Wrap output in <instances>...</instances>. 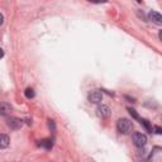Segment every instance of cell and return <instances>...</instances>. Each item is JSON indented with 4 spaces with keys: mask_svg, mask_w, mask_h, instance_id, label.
I'll list each match as a JSON object with an SVG mask.
<instances>
[{
    "mask_svg": "<svg viewBox=\"0 0 162 162\" xmlns=\"http://www.w3.org/2000/svg\"><path fill=\"white\" fill-rule=\"evenodd\" d=\"M103 100V94L99 90H94L89 94V101L92 104H99Z\"/></svg>",
    "mask_w": 162,
    "mask_h": 162,
    "instance_id": "obj_3",
    "label": "cell"
},
{
    "mask_svg": "<svg viewBox=\"0 0 162 162\" xmlns=\"http://www.w3.org/2000/svg\"><path fill=\"white\" fill-rule=\"evenodd\" d=\"M128 112H129V114L134 118V119H139V117H138V114H137V112L134 110V109H132V108H128Z\"/></svg>",
    "mask_w": 162,
    "mask_h": 162,
    "instance_id": "obj_12",
    "label": "cell"
},
{
    "mask_svg": "<svg viewBox=\"0 0 162 162\" xmlns=\"http://www.w3.org/2000/svg\"><path fill=\"white\" fill-rule=\"evenodd\" d=\"M133 142H134V144H136L137 147L142 148L147 143V136H146V134H143V133L137 132V133L133 134Z\"/></svg>",
    "mask_w": 162,
    "mask_h": 162,
    "instance_id": "obj_2",
    "label": "cell"
},
{
    "mask_svg": "<svg viewBox=\"0 0 162 162\" xmlns=\"http://www.w3.org/2000/svg\"><path fill=\"white\" fill-rule=\"evenodd\" d=\"M10 110H11L10 104H8V103H0V114H2V115L9 114Z\"/></svg>",
    "mask_w": 162,
    "mask_h": 162,
    "instance_id": "obj_8",
    "label": "cell"
},
{
    "mask_svg": "<svg viewBox=\"0 0 162 162\" xmlns=\"http://www.w3.org/2000/svg\"><path fill=\"white\" fill-rule=\"evenodd\" d=\"M3 56H4V51L0 48V58H3Z\"/></svg>",
    "mask_w": 162,
    "mask_h": 162,
    "instance_id": "obj_16",
    "label": "cell"
},
{
    "mask_svg": "<svg viewBox=\"0 0 162 162\" xmlns=\"http://www.w3.org/2000/svg\"><path fill=\"white\" fill-rule=\"evenodd\" d=\"M24 95H25V98H27V99H33V98H34V90H33V89H31V87L25 89V91H24Z\"/></svg>",
    "mask_w": 162,
    "mask_h": 162,
    "instance_id": "obj_11",
    "label": "cell"
},
{
    "mask_svg": "<svg viewBox=\"0 0 162 162\" xmlns=\"http://www.w3.org/2000/svg\"><path fill=\"white\" fill-rule=\"evenodd\" d=\"M155 133H156V134H161V133H162V129H161V127L156 126V127H155Z\"/></svg>",
    "mask_w": 162,
    "mask_h": 162,
    "instance_id": "obj_14",
    "label": "cell"
},
{
    "mask_svg": "<svg viewBox=\"0 0 162 162\" xmlns=\"http://www.w3.org/2000/svg\"><path fill=\"white\" fill-rule=\"evenodd\" d=\"M4 23V17H3V14H0V25H2Z\"/></svg>",
    "mask_w": 162,
    "mask_h": 162,
    "instance_id": "obj_15",
    "label": "cell"
},
{
    "mask_svg": "<svg viewBox=\"0 0 162 162\" xmlns=\"http://www.w3.org/2000/svg\"><path fill=\"white\" fill-rule=\"evenodd\" d=\"M96 114H98L100 118H103V119L108 118V117L110 115V109H109V106H106V105H99L98 109H96Z\"/></svg>",
    "mask_w": 162,
    "mask_h": 162,
    "instance_id": "obj_5",
    "label": "cell"
},
{
    "mask_svg": "<svg viewBox=\"0 0 162 162\" xmlns=\"http://www.w3.org/2000/svg\"><path fill=\"white\" fill-rule=\"evenodd\" d=\"M139 123H141V124L146 128V130H147V132H150V133H152V132H153L152 126L150 124V122H148L147 119H141V120H139Z\"/></svg>",
    "mask_w": 162,
    "mask_h": 162,
    "instance_id": "obj_10",
    "label": "cell"
},
{
    "mask_svg": "<svg viewBox=\"0 0 162 162\" xmlns=\"http://www.w3.org/2000/svg\"><path fill=\"white\" fill-rule=\"evenodd\" d=\"M38 146L45 147L46 150H51L52 146H53V143H52L51 139H42V141H39V142H38Z\"/></svg>",
    "mask_w": 162,
    "mask_h": 162,
    "instance_id": "obj_9",
    "label": "cell"
},
{
    "mask_svg": "<svg viewBox=\"0 0 162 162\" xmlns=\"http://www.w3.org/2000/svg\"><path fill=\"white\" fill-rule=\"evenodd\" d=\"M10 144V138L6 134H0V150H4V148H8Z\"/></svg>",
    "mask_w": 162,
    "mask_h": 162,
    "instance_id": "obj_7",
    "label": "cell"
},
{
    "mask_svg": "<svg viewBox=\"0 0 162 162\" xmlns=\"http://www.w3.org/2000/svg\"><path fill=\"white\" fill-rule=\"evenodd\" d=\"M48 126H49V129H52V132H55L56 130V124H55V122L53 120H48Z\"/></svg>",
    "mask_w": 162,
    "mask_h": 162,
    "instance_id": "obj_13",
    "label": "cell"
},
{
    "mask_svg": "<svg viewBox=\"0 0 162 162\" xmlns=\"http://www.w3.org/2000/svg\"><path fill=\"white\" fill-rule=\"evenodd\" d=\"M22 126H23V122L19 118L11 117V118L8 119V127L11 128V129H19Z\"/></svg>",
    "mask_w": 162,
    "mask_h": 162,
    "instance_id": "obj_4",
    "label": "cell"
},
{
    "mask_svg": "<svg viewBox=\"0 0 162 162\" xmlns=\"http://www.w3.org/2000/svg\"><path fill=\"white\" fill-rule=\"evenodd\" d=\"M117 129L122 134H129L132 132V129H133V124H132V122L129 119L120 118L117 122Z\"/></svg>",
    "mask_w": 162,
    "mask_h": 162,
    "instance_id": "obj_1",
    "label": "cell"
},
{
    "mask_svg": "<svg viewBox=\"0 0 162 162\" xmlns=\"http://www.w3.org/2000/svg\"><path fill=\"white\" fill-rule=\"evenodd\" d=\"M148 18H150V20H152L155 24L157 25H161L162 24V17L160 13L157 11H150V14H148Z\"/></svg>",
    "mask_w": 162,
    "mask_h": 162,
    "instance_id": "obj_6",
    "label": "cell"
}]
</instances>
